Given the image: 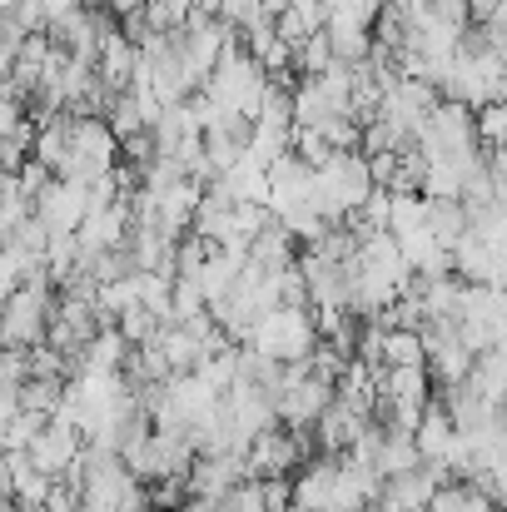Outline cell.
Returning <instances> with one entry per match:
<instances>
[{"instance_id": "obj_1", "label": "cell", "mask_w": 507, "mask_h": 512, "mask_svg": "<svg viewBox=\"0 0 507 512\" xmlns=\"http://www.w3.org/2000/svg\"><path fill=\"white\" fill-rule=\"evenodd\" d=\"M264 70L249 60L244 45H224L209 80H204V95L219 105V110H234V115H254L259 110V95H264Z\"/></svg>"}, {"instance_id": "obj_2", "label": "cell", "mask_w": 507, "mask_h": 512, "mask_svg": "<svg viewBox=\"0 0 507 512\" xmlns=\"http://www.w3.org/2000/svg\"><path fill=\"white\" fill-rule=\"evenodd\" d=\"M249 348L264 353V358H279V363H299L309 358V348L319 343L314 334V319L309 309H264L254 324H249Z\"/></svg>"}, {"instance_id": "obj_3", "label": "cell", "mask_w": 507, "mask_h": 512, "mask_svg": "<svg viewBox=\"0 0 507 512\" xmlns=\"http://www.w3.org/2000/svg\"><path fill=\"white\" fill-rule=\"evenodd\" d=\"M120 160V140L110 135V125L100 115H70V155L60 165V179H95V174L115 170Z\"/></svg>"}, {"instance_id": "obj_4", "label": "cell", "mask_w": 507, "mask_h": 512, "mask_svg": "<svg viewBox=\"0 0 507 512\" xmlns=\"http://www.w3.org/2000/svg\"><path fill=\"white\" fill-rule=\"evenodd\" d=\"M80 428L70 423V418H60V413H50L45 418V428L35 433V443L25 448V458H30V468L35 473H45L50 483H65V473L75 468V453H80Z\"/></svg>"}, {"instance_id": "obj_5", "label": "cell", "mask_w": 507, "mask_h": 512, "mask_svg": "<svg viewBox=\"0 0 507 512\" xmlns=\"http://www.w3.org/2000/svg\"><path fill=\"white\" fill-rule=\"evenodd\" d=\"M299 463H304V453L284 423H269L244 443V478H289Z\"/></svg>"}, {"instance_id": "obj_6", "label": "cell", "mask_w": 507, "mask_h": 512, "mask_svg": "<svg viewBox=\"0 0 507 512\" xmlns=\"http://www.w3.org/2000/svg\"><path fill=\"white\" fill-rule=\"evenodd\" d=\"M30 214L50 229V234H75V224L90 214V199H85V184L80 179H50L35 199H30Z\"/></svg>"}, {"instance_id": "obj_7", "label": "cell", "mask_w": 507, "mask_h": 512, "mask_svg": "<svg viewBox=\"0 0 507 512\" xmlns=\"http://www.w3.org/2000/svg\"><path fill=\"white\" fill-rule=\"evenodd\" d=\"M448 264H453V274L463 284H498L503 279V244H488L473 229H463L448 244Z\"/></svg>"}, {"instance_id": "obj_8", "label": "cell", "mask_w": 507, "mask_h": 512, "mask_svg": "<svg viewBox=\"0 0 507 512\" xmlns=\"http://www.w3.org/2000/svg\"><path fill=\"white\" fill-rule=\"evenodd\" d=\"M135 60H140V45H130L120 30H110V35L100 40V50H95V80L115 95V90H125V85H130Z\"/></svg>"}, {"instance_id": "obj_9", "label": "cell", "mask_w": 507, "mask_h": 512, "mask_svg": "<svg viewBox=\"0 0 507 512\" xmlns=\"http://www.w3.org/2000/svg\"><path fill=\"white\" fill-rule=\"evenodd\" d=\"M314 30H324V5L319 0H289L279 15H274V35L294 50L299 40H309Z\"/></svg>"}, {"instance_id": "obj_10", "label": "cell", "mask_w": 507, "mask_h": 512, "mask_svg": "<svg viewBox=\"0 0 507 512\" xmlns=\"http://www.w3.org/2000/svg\"><path fill=\"white\" fill-rule=\"evenodd\" d=\"M423 512H498V503H493L488 493H478L473 483L448 478V483L433 488V498H428V508Z\"/></svg>"}, {"instance_id": "obj_11", "label": "cell", "mask_w": 507, "mask_h": 512, "mask_svg": "<svg viewBox=\"0 0 507 512\" xmlns=\"http://www.w3.org/2000/svg\"><path fill=\"white\" fill-rule=\"evenodd\" d=\"M448 443H453V423H448V413H443L438 403H428V408H423V418H418V428H413V448H418V458L443 463Z\"/></svg>"}, {"instance_id": "obj_12", "label": "cell", "mask_w": 507, "mask_h": 512, "mask_svg": "<svg viewBox=\"0 0 507 512\" xmlns=\"http://www.w3.org/2000/svg\"><path fill=\"white\" fill-rule=\"evenodd\" d=\"M423 224H428V234L448 249L463 229H468V214H463V199H428L423 194Z\"/></svg>"}, {"instance_id": "obj_13", "label": "cell", "mask_w": 507, "mask_h": 512, "mask_svg": "<svg viewBox=\"0 0 507 512\" xmlns=\"http://www.w3.org/2000/svg\"><path fill=\"white\" fill-rule=\"evenodd\" d=\"M125 358H130V343H125V334H120L115 324L95 329V339L85 343V368H100V373H120V368H125Z\"/></svg>"}, {"instance_id": "obj_14", "label": "cell", "mask_w": 507, "mask_h": 512, "mask_svg": "<svg viewBox=\"0 0 507 512\" xmlns=\"http://www.w3.org/2000/svg\"><path fill=\"white\" fill-rule=\"evenodd\" d=\"M324 40H329V50H334L338 65H358V60H368V50H373V35H368L363 25L324 20Z\"/></svg>"}, {"instance_id": "obj_15", "label": "cell", "mask_w": 507, "mask_h": 512, "mask_svg": "<svg viewBox=\"0 0 507 512\" xmlns=\"http://www.w3.org/2000/svg\"><path fill=\"white\" fill-rule=\"evenodd\" d=\"M60 398H65V378H35V373H25L15 383V403L30 408V413H45L50 418L60 408Z\"/></svg>"}, {"instance_id": "obj_16", "label": "cell", "mask_w": 507, "mask_h": 512, "mask_svg": "<svg viewBox=\"0 0 507 512\" xmlns=\"http://www.w3.org/2000/svg\"><path fill=\"white\" fill-rule=\"evenodd\" d=\"M378 358H383V368H393V363H423V339H418V329H383Z\"/></svg>"}, {"instance_id": "obj_17", "label": "cell", "mask_w": 507, "mask_h": 512, "mask_svg": "<svg viewBox=\"0 0 507 512\" xmlns=\"http://www.w3.org/2000/svg\"><path fill=\"white\" fill-rule=\"evenodd\" d=\"M329 65H334V50H329L324 30H314L309 40H299V45L289 50V70H299V75H324Z\"/></svg>"}, {"instance_id": "obj_18", "label": "cell", "mask_w": 507, "mask_h": 512, "mask_svg": "<svg viewBox=\"0 0 507 512\" xmlns=\"http://www.w3.org/2000/svg\"><path fill=\"white\" fill-rule=\"evenodd\" d=\"M45 428V413H30V408H15L0 428V453H15V448H30L35 433Z\"/></svg>"}, {"instance_id": "obj_19", "label": "cell", "mask_w": 507, "mask_h": 512, "mask_svg": "<svg viewBox=\"0 0 507 512\" xmlns=\"http://www.w3.org/2000/svg\"><path fill=\"white\" fill-rule=\"evenodd\" d=\"M115 329L125 334V343H130V348H140V343H155V334H160V319H155L145 304H130V309L115 319Z\"/></svg>"}, {"instance_id": "obj_20", "label": "cell", "mask_w": 507, "mask_h": 512, "mask_svg": "<svg viewBox=\"0 0 507 512\" xmlns=\"http://www.w3.org/2000/svg\"><path fill=\"white\" fill-rule=\"evenodd\" d=\"M224 25H234V30H249V25H259L269 10H264V0H219V10H214Z\"/></svg>"}, {"instance_id": "obj_21", "label": "cell", "mask_w": 507, "mask_h": 512, "mask_svg": "<svg viewBox=\"0 0 507 512\" xmlns=\"http://www.w3.org/2000/svg\"><path fill=\"white\" fill-rule=\"evenodd\" d=\"M5 15L30 35V30H45V5L40 0H5Z\"/></svg>"}, {"instance_id": "obj_22", "label": "cell", "mask_w": 507, "mask_h": 512, "mask_svg": "<svg viewBox=\"0 0 507 512\" xmlns=\"http://www.w3.org/2000/svg\"><path fill=\"white\" fill-rule=\"evenodd\" d=\"M50 179H55V174L45 170L40 160H25V165L15 170V184H20V194H25V199H35V194H40V189H45Z\"/></svg>"}, {"instance_id": "obj_23", "label": "cell", "mask_w": 507, "mask_h": 512, "mask_svg": "<svg viewBox=\"0 0 507 512\" xmlns=\"http://www.w3.org/2000/svg\"><path fill=\"white\" fill-rule=\"evenodd\" d=\"M40 5H45V20H50V15H65V10H75L80 0H40Z\"/></svg>"}, {"instance_id": "obj_24", "label": "cell", "mask_w": 507, "mask_h": 512, "mask_svg": "<svg viewBox=\"0 0 507 512\" xmlns=\"http://www.w3.org/2000/svg\"><path fill=\"white\" fill-rule=\"evenodd\" d=\"M135 5H140V0H105L110 15H125V10H135Z\"/></svg>"}]
</instances>
